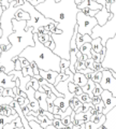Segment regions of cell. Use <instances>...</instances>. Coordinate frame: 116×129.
Instances as JSON below:
<instances>
[{
	"mask_svg": "<svg viewBox=\"0 0 116 129\" xmlns=\"http://www.w3.org/2000/svg\"><path fill=\"white\" fill-rule=\"evenodd\" d=\"M59 72H56L53 70H49V71H45V70H40V75L42 76L43 79H45L47 82L55 85V82H56V78L58 76Z\"/></svg>",
	"mask_w": 116,
	"mask_h": 129,
	"instance_id": "7c38bea8",
	"label": "cell"
},
{
	"mask_svg": "<svg viewBox=\"0 0 116 129\" xmlns=\"http://www.w3.org/2000/svg\"><path fill=\"white\" fill-rule=\"evenodd\" d=\"M103 90H104V89L101 87L100 84H96V87L94 89V96H100L103 92Z\"/></svg>",
	"mask_w": 116,
	"mask_h": 129,
	"instance_id": "4dcf8cb0",
	"label": "cell"
},
{
	"mask_svg": "<svg viewBox=\"0 0 116 129\" xmlns=\"http://www.w3.org/2000/svg\"><path fill=\"white\" fill-rule=\"evenodd\" d=\"M70 68V60L68 59H61L60 61V73L61 74H66V69Z\"/></svg>",
	"mask_w": 116,
	"mask_h": 129,
	"instance_id": "cb8c5ba5",
	"label": "cell"
},
{
	"mask_svg": "<svg viewBox=\"0 0 116 129\" xmlns=\"http://www.w3.org/2000/svg\"><path fill=\"white\" fill-rule=\"evenodd\" d=\"M17 117H18V114L11 115V116H6V115L0 114V129H3V127H5L7 124L12 123L14 119H16Z\"/></svg>",
	"mask_w": 116,
	"mask_h": 129,
	"instance_id": "e0dca14e",
	"label": "cell"
},
{
	"mask_svg": "<svg viewBox=\"0 0 116 129\" xmlns=\"http://www.w3.org/2000/svg\"><path fill=\"white\" fill-rule=\"evenodd\" d=\"M31 82H32V88H33V89H34V90H39L40 83L38 82V80L34 79V78H32V79H31Z\"/></svg>",
	"mask_w": 116,
	"mask_h": 129,
	"instance_id": "60d3db41",
	"label": "cell"
},
{
	"mask_svg": "<svg viewBox=\"0 0 116 129\" xmlns=\"http://www.w3.org/2000/svg\"><path fill=\"white\" fill-rule=\"evenodd\" d=\"M15 129H25L24 127H21V128H15Z\"/></svg>",
	"mask_w": 116,
	"mask_h": 129,
	"instance_id": "816d5d0a",
	"label": "cell"
},
{
	"mask_svg": "<svg viewBox=\"0 0 116 129\" xmlns=\"http://www.w3.org/2000/svg\"><path fill=\"white\" fill-rule=\"evenodd\" d=\"M19 9H22L25 12H27V13H29L30 19L27 21L26 27H33V34H37L38 28H40V27H47L49 25H51V24L56 23L55 21H53V19L46 18L44 15L41 14L37 9H35V7H33L30 2H28L27 0L23 6L19 7Z\"/></svg>",
	"mask_w": 116,
	"mask_h": 129,
	"instance_id": "5b68a950",
	"label": "cell"
},
{
	"mask_svg": "<svg viewBox=\"0 0 116 129\" xmlns=\"http://www.w3.org/2000/svg\"><path fill=\"white\" fill-rule=\"evenodd\" d=\"M100 96H101V99L103 103H104V110H103L102 114L106 115L107 113L112 111L116 107V98L109 90H103V92Z\"/></svg>",
	"mask_w": 116,
	"mask_h": 129,
	"instance_id": "ba28073f",
	"label": "cell"
},
{
	"mask_svg": "<svg viewBox=\"0 0 116 129\" xmlns=\"http://www.w3.org/2000/svg\"><path fill=\"white\" fill-rule=\"evenodd\" d=\"M45 0H31L30 1V3L32 5L33 7H37V6H39V5H41L42 2H44Z\"/></svg>",
	"mask_w": 116,
	"mask_h": 129,
	"instance_id": "ee69618b",
	"label": "cell"
},
{
	"mask_svg": "<svg viewBox=\"0 0 116 129\" xmlns=\"http://www.w3.org/2000/svg\"><path fill=\"white\" fill-rule=\"evenodd\" d=\"M73 83L75 84V85L80 86V87H84L87 83H88V80H87L85 74L81 73V72H76V73H74Z\"/></svg>",
	"mask_w": 116,
	"mask_h": 129,
	"instance_id": "5bb4252c",
	"label": "cell"
},
{
	"mask_svg": "<svg viewBox=\"0 0 116 129\" xmlns=\"http://www.w3.org/2000/svg\"><path fill=\"white\" fill-rule=\"evenodd\" d=\"M19 60H21L22 69H24V68H28V67H30V61H28V60H27L26 58H24V57H19Z\"/></svg>",
	"mask_w": 116,
	"mask_h": 129,
	"instance_id": "d590c367",
	"label": "cell"
},
{
	"mask_svg": "<svg viewBox=\"0 0 116 129\" xmlns=\"http://www.w3.org/2000/svg\"><path fill=\"white\" fill-rule=\"evenodd\" d=\"M91 47H93V51L96 52V53H102L103 46L102 45V39L101 38H96L91 41Z\"/></svg>",
	"mask_w": 116,
	"mask_h": 129,
	"instance_id": "ac0fdd59",
	"label": "cell"
},
{
	"mask_svg": "<svg viewBox=\"0 0 116 129\" xmlns=\"http://www.w3.org/2000/svg\"><path fill=\"white\" fill-rule=\"evenodd\" d=\"M80 100L83 102V103H88V102H91V98L88 96V94H85V92H83V94L79 97Z\"/></svg>",
	"mask_w": 116,
	"mask_h": 129,
	"instance_id": "83f0119b",
	"label": "cell"
},
{
	"mask_svg": "<svg viewBox=\"0 0 116 129\" xmlns=\"http://www.w3.org/2000/svg\"><path fill=\"white\" fill-rule=\"evenodd\" d=\"M23 127V123H22V119L19 118V116L16 118V119H14L12 123L10 124H7L5 127H3V129H15V128H21Z\"/></svg>",
	"mask_w": 116,
	"mask_h": 129,
	"instance_id": "44dd1931",
	"label": "cell"
},
{
	"mask_svg": "<svg viewBox=\"0 0 116 129\" xmlns=\"http://www.w3.org/2000/svg\"><path fill=\"white\" fill-rule=\"evenodd\" d=\"M15 19H17V21H29L30 19V15L29 13H27L24 10L19 9L16 13H15Z\"/></svg>",
	"mask_w": 116,
	"mask_h": 129,
	"instance_id": "d6986e66",
	"label": "cell"
},
{
	"mask_svg": "<svg viewBox=\"0 0 116 129\" xmlns=\"http://www.w3.org/2000/svg\"><path fill=\"white\" fill-rule=\"evenodd\" d=\"M13 61H14V63H15V70L21 71V70H22V64H21V60H19L18 56H17V57H14V58H13Z\"/></svg>",
	"mask_w": 116,
	"mask_h": 129,
	"instance_id": "e575fe53",
	"label": "cell"
},
{
	"mask_svg": "<svg viewBox=\"0 0 116 129\" xmlns=\"http://www.w3.org/2000/svg\"><path fill=\"white\" fill-rule=\"evenodd\" d=\"M76 22H78L79 34H81V35H89L90 37H91V35H93L94 28L98 25L97 18L84 14L82 11H80L78 13Z\"/></svg>",
	"mask_w": 116,
	"mask_h": 129,
	"instance_id": "8992f818",
	"label": "cell"
},
{
	"mask_svg": "<svg viewBox=\"0 0 116 129\" xmlns=\"http://www.w3.org/2000/svg\"><path fill=\"white\" fill-rule=\"evenodd\" d=\"M105 68L102 66V62H94L93 66V71H104Z\"/></svg>",
	"mask_w": 116,
	"mask_h": 129,
	"instance_id": "f546056e",
	"label": "cell"
},
{
	"mask_svg": "<svg viewBox=\"0 0 116 129\" xmlns=\"http://www.w3.org/2000/svg\"><path fill=\"white\" fill-rule=\"evenodd\" d=\"M38 39H39V41L44 44L45 42L47 41H51V40H53V38H52V36H51V32H46V34L44 35H38Z\"/></svg>",
	"mask_w": 116,
	"mask_h": 129,
	"instance_id": "603a6c76",
	"label": "cell"
},
{
	"mask_svg": "<svg viewBox=\"0 0 116 129\" xmlns=\"http://www.w3.org/2000/svg\"><path fill=\"white\" fill-rule=\"evenodd\" d=\"M62 129H73V127H72V126H68V127H63Z\"/></svg>",
	"mask_w": 116,
	"mask_h": 129,
	"instance_id": "681fc988",
	"label": "cell"
},
{
	"mask_svg": "<svg viewBox=\"0 0 116 129\" xmlns=\"http://www.w3.org/2000/svg\"><path fill=\"white\" fill-rule=\"evenodd\" d=\"M84 69H86L85 61L84 60H78L76 63H75V70H76V72H80L81 70H84Z\"/></svg>",
	"mask_w": 116,
	"mask_h": 129,
	"instance_id": "d4e9b609",
	"label": "cell"
},
{
	"mask_svg": "<svg viewBox=\"0 0 116 129\" xmlns=\"http://www.w3.org/2000/svg\"><path fill=\"white\" fill-rule=\"evenodd\" d=\"M80 50L76 46V34L74 32L73 37L71 39L70 42V68L69 69L73 72V73H76V70H75V63L78 61V57H76V53Z\"/></svg>",
	"mask_w": 116,
	"mask_h": 129,
	"instance_id": "9c48e42d",
	"label": "cell"
},
{
	"mask_svg": "<svg viewBox=\"0 0 116 129\" xmlns=\"http://www.w3.org/2000/svg\"><path fill=\"white\" fill-rule=\"evenodd\" d=\"M1 53H2V48H1V45H0V55H1Z\"/></svg>",
	"mask_w": 116,
	"mask_h": 129,
	"instance_id": "f907efd6",
	"label": "cell"
},
{
	"mask_svg": "<svg viewBox=\"0 0 116 129\" xmlns=\"http://www.w3.org/2000/svg\"><path fill=\"white\" fill-rule=\"evenodd\" d=\"M95 87H96V83L94 82L93 80H88V83H87L84 87H82V89H83V92L88 94V96L93 99L94 98V89H95Z\"/></svg>",
	"mask_w": 116,
	"mask_h": 129,
	"instance_id": "2e32d148",
	"label": "cell"
},
{
	"mask_svg": "<svg viewBox=\"0 0 116 129\" xmlns=\"http://www.w3.org/2000/svg\"><path fill=\"white\" fill-rule=\"evenodd\" d=\"M18 95H21L22 97H24V98H27V94H26V92H24V91H21Z\"/></svg>",
	"mask_w": 116,
	"mask_h": 129,
	"instance_id": "bcb514c9",
	"label": "cell"
},
{
	"mask_svg": "<svg viewBox=\"0 0 116 129\" xmlns=\"http://www.w3.org/2000/svg\"><path fill=\"white\" fill-rule=\"evenodd\" d=\"M19 10V7H16V1L10 2V7L3 11L1 16V29L3 30V36L0 39V45L5 44V45L11 46V43L9 41V36L13 34V23L12 21L15 17V13Z\"/></svg>",
	"mask_w": 116,
	"mask_h": 129,
	"instance_id": "277c9868",
	"label": "cell"
},
{
	"mask_svg": "<svg viewBox=\"0 0 116 129\" xmlns=\"http://www.w3.org/2000/svg\"><path fill=\"white\" fill-rule=\"evenodd\" d=\"M2 36H3V30L1 29V28H0V39L2 38Z\"/></svg>",
	"mask_w": 116,
	"mask_h": 129,
	"instance_id": "c3c4849f",
	"label": "cell"
},
{
	"mask_svg": "<svg viewBox=\"0 0 116 129\" xmlns=\"http://www.w3.org/2000/svg\"><path fill=\"white\" fill-rule=\"evenodd\" d=\"M100 102H102V99H101V96H94V98L91 99V103L96 106V104H98Z\"/></svg>",
	"mask_w": 116,
	"mask_h": 129,
	"instance_id": "ab89813d",
	"label": "cell"
},
{
	"mask_svg": "<svg viewBox=\"0 0 116 129\" xmlns=\"http://www.w3.org/2000/svg\"><path fill=\"white\" fill-rule=\"evenodd\" d=\"M78 8L80 11L83 10L84 8H88L89 10H94V11H101L103 9V6L100 5L97 1H94V0H84L78 6Z\"/></svg>",
	"mask_w": 116,
	"mask_h": 129,
	"instance_id": "8fae6325",
	"label": "cell"
},
{
	"mask_svg": "<svg viewBox=\"0 0 116 129\" xmlns=\"http://www.w3.org/2000/svg\"><path fill=\"white\" fill-rule=\"evenodd\" d=\"M29 125H30L31 129H44V128H42V126L39 123L34 122V120H31V122H29Z\"/></svg>",
	"mask_w": 116,
	"mask_h": 129,
	"instance_id": "8d00e7d4",
	"label": "cell"
},
{
	"mask_svg": "<svg viewBox=\"0 0 116 129\" xmlns=\"http://www.w3.org/2000/svg\"><path fill=\"white\" fill-rule=\"evenodd\" d=\"M34 46H28L25 48L18 57L26 58L28 61L35 62L40 70H53L60 73V61L61 59L49 47H45L38 39V34H33Z\"/></svg>",
	"mask_w": 116,
	"mask_h": 129,
	"instance_id": "7a4b0ae2",
	"label": "cell"
},
{
	"mask_svg": "<svg viewBox=\"0 0 116 129\" xmlns=\"http://www.w3.org/2000/svg\"><path fill=\"white\" fill-rule=\"evenodd\" d=\"M3 97H15L14 92H13V88H5V91H3Z\"/></svg>",
	"mask_w": 116,
	"mask_h": 129,
	"instance_id": "1f68e13d",
	"label": "cell"
},
{
	"mask_svg": "<svg viewBox=\"0 0 116 129\" xmlns=\"http://www.w3.org/2000/svg\"><path fill=\"white\" fill-rule=\"evenodd\" d=\"M82 1H84V0H82Z\"/></svg>",
	"mask_w": 116,
	"mask_h": 129,
	"instance_id": "f5cc1de1",
	"label": "cell"
},
{
	"mask_svg": "<svg viewBox=\"0 0 116 129\" xmlns=\"http://www.w3.org/2000/svg\"><path fill=\"white\" fill-rule=\"evenodd\" d=\"M102 75H103L102 71H94L93 75H91V80H93L96 84H100V82H101V80H102Z\"/></svg>",
	"mask_w": 116,
	"mask_h": 129,
	"instance_id": "7402d4cb",
	"label": "cell"
},
{
	"mask_svg": "<svg viewBox=\"0 0 116 129\" xmlns=\"http://www.w3.org/2000/svg\"><path fill=\"white\" fill-rule=\"evenodd\" d=\"M91 58H93L96 62H103L101 53H96V52L91 51Z\"/></svg>",
	"mask_w": 116,
	"mask_h": 129,
	"instance_id": "484cf974",
	"label": "cell"
},
{
	"mask_svg": "<svg viewBox=\"0 0 116 129\" xmlns=\"http://www.w3.org/2000/svg\"><path fill=\"white\" fill-rule=\"evenodd\" d=\"M27 73H28V75H29V76H31V78H33V76H34V72L32 70V68H31V66L27 68Z\"/></svg>",
	"mask_w": 116,
	"mask_h": 129,
	"instance_id": "f6af8a7d",
	"label": "cell"
},
{
	"mask_svg": "<svg viewBox=\"0 0 116 129\" xmlns=\"http://www.w3.org/2000/svg\"><path fill=\"white\" fill-rule=\"evenodd\" d=\"M75 89H76V85H75L73 82H70L69 83V91L71 92V94H74Z\"/></svg>",
	"mask_w": 116,
	"mask_h": 129,
	"instance_id": "b9f144b4",
	"label": "cell"
},
{
	"mask_svg": "<svg viewBox=\"0 0 116 129\" xmlns=\"http://www.w3.org/2000/svg\"><path fill=\"white\" fill-rule=\"evenodd\" d=\"M61 122H62L63 127H68V126H72V127H73L74 126L73 123H72V120H71V115L67 116V117H65V118H62Z\"/></svg>",
	"mask_w": 116,
	"mask_h": 129,
	"instance_id": "4316f807",
	"label": "cell"
},
{
	"mask_svg": "<svg viewBox=\"0 0 116 129\" xmlns=\"http://www.w3.org/2000/svg\"><path fill=\"white\" fill-rule=\"evenodd\" d=\"M35 99L38 100L40 108L44 111H49V103L46 101V92H41L37 90L35 91Z\"/></svg>",
	"mask_w": 116,
	"mask_h": 129,
	"instance_id": "4fadbf2b",
	"label": "cell"
},
{
	"mask_svg": "<svg viewBox=\"0 0 116 129\" xmlns=\"http://www.w3.org/2000/svg\"><path fill=\"white\" fill-rule=\"evenodd\" d=\"M0 114L6 115V116H11L17 114V112L15 111V109L11 108L9 104H0Z\"/></svg>",
	"mask_w": 116,
	"mask_h": 129,
	"instance_id": "9a60e30c",
	"label": "cell"
},
{
	"mask_svg": "<svg viewBox=\"0 0 116 129\" xmlns=\"http://www.w3.org/2000/svg\"><path fill=\"white\" fill-rule=\"evenodd\" d=\"M103 116H104V115H103L102 113H98L97 115H93V116H91L90 120H91V122H94V123H99Z\"/></svg>",
	"mask_w": 116,
	"mask_h": 129,
	"instance_id": "d6a6232c",
	"label": "cell"
},
{
	"mask_svg": "<svg viewBox=\"0 0 116 129\" xmlns=\"http://www.w3.org/2000/svg\"><path fill=\"white\" fill-rule=\"evenodd\" d=\"M91 51H93V47H91V43H84L83 45L80 47V52L84 55H87L89 58H91Z\"/></svg>",
	"mask_w": 116,
	"mask_h": 129,
	"instance_id": "ffe728a7",
	"label": "cell"
},
{
	"mask_svg": "<svg viewBox=\"0 0 116 129\" xmlns=\"http://www.w3.org/2000/svg\"><path fill=\"white\" fill-rule=\"evenodd\" d=\"M94 62H95V60L93 58H88L85 61V64H86V68H88V69H91L93 70V66H94Z\"/></svg>",
	"mask_w": 116,
	"mask_h": 129,
	"instance_id": "f35d334b",
	"label": "cell"
},
{
	"mask_svg": "<svg viewBox=\"0 0 116 129\" xmlns=\"http://www.w3.org/2000/svg\"><path fill=\"white\" fill-rule=\"evenodd\" d=\"M39 91H41V92H45V90H44V88H43L42 86H40V87H39Z\"/></svg>",
	"mask_w": 116,
	"mask_h": 129,
	"instance_id": "7dc6e473",
	"label": "cell"
},
{
	"mask_svg": "<svg viewBox=\"0 0 116 129\" xmlns=\"http://www.w3.org/2000/svg\"><path fill=\"white\" fill-rule=\"evenodd\" d=\"M13 34L9 36L11 48L7 52H2L0 55V66L6 68V73L9 74L15 70L14 57L21 55L22 52L28 46H34L33 40V27H26L27 21H17L13 19Z\"/></svg>",
	"mask_w": 116,
	"mask_h": 129,
	"instance_id": "6da1fadb",
	"label": "cell"
},
{
	"mask_svg": "<svg viewBox=\"0 0 116 129\" xmlns=\"http://www.w3.org/2000/svg\"><path fill=\"white\" fill-rule=\"evenodd\" d=\"M25 99H26V98H24V97H22L21 95H16V96L14 97V101H16L17 103L21 104V106L25 103Z\"/></svg>",
	"mask_w": 116,
	"mask_h": 129,
	"instance_id": "74e56055",
	"label": "cell"
},
{
	"mask_svg": "<svg viewBox=\"0 0 116 129\" xmlns=\"http://www.w3.org/2000/svg\"><path fill=\"white\" fill-rule=\"evenodd\" d=\"M83 94V89H82V87H80V86H78L76 85V89H75V92H74V96L75 97H80V96H81Z\"/></svg>",
	"mask_w": 116,
	"mask_h": 129,
	"instance_id": "7bdbcfd3",
	"label": "cell"
},
{
	"mask_svg": "<svg viewBox=\"0 0 116 129\" xmlns=\"http://www.w3.org/2000/svg\"><path fill=\"white\" fill-rule=\"evenodd\" d=\"M53 126L56 127L57 129H62L63 128V125H62L61 119H57V118L53 119Z\"/></svg>",
	"mask_w": 116,
	"mask_h": 129,
	"instance_id": "836d02e7",
	"label": "cell"
},
{
	"mask_svg": "<svg viewBox=\"0 0 116 129\" xmlns=\"http://www.w3.org/2000/svg\"><path fill=\"white\" fill-rule=\"evenodd\" d=\"M110 12L113 16L112 18L107 22L104 26H99L97 25L94 30H93V35H91V38L96 39V38H101L102 39V45L105 46L106 42L109 41L110 39H113L116 35V0H113L110 8Z\"/></svg>",
	"mask_w": 116,
	"mask_h": 129,
	"instance_id": "3957f363",
	"label": "cell"
},
{
	"mask_svg": "<svg viewBox=\"0 0 116 129\" xmlns=\"http://www.w3.org/2000/svg\"><path fill=\"white\" fill-rule=\"evenodd\" d=\"M102 80L100 82V85L104 90H109L112 92L115 98H116V79L112 73V69H105L102 71Z\"/></svg>",
	"mask_w": 116,
	"mask_h": 129,
	"instance_id": "52a82bcc",
	"label": "cell"
},
{
	"mask_svg": "<svg viewBox=\"0 0 116 129\" xmlns=\"http://www.w3.org/2000/svg\"><path fill=\"white\" fill-rule=\"evenodd\" d=\"M16 86V82L12 80L10 74L6 73L3 71H0V87L3 88H14Z\"/></svg>",
	"mask_w": 116,
	"mask_h": 129,
	"instance_id": "30bf717a",
	"label": "cell"
},
{
	"mask_svg": "<svg viewBox=\"0 0 116 129\" xmlns=\"http://www.w3.org/2000/svg\"><path fill=\"white\" fill-rule=\"evenodd\" d=\"M73 104H74V110L73 111H76L78 109L80 108V107H82L83 106V102L80 100V98L79 97H73Z\"/></svg>",
	"mask_w": 116,
	"mask_h": 129,
	"instance_id": "f1b7e54d",
	"label": "cell"
}]
</instances>
